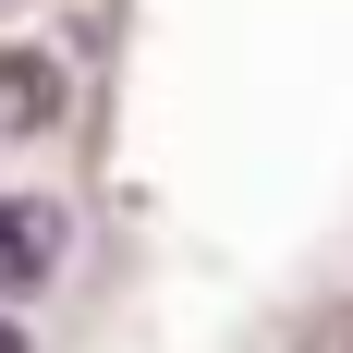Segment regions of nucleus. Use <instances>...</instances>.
<instances>
[{
    "label": "nucleus",
    "mask_w": 353,
    "mask_h": 353,
    "mask_svg": "<svg viewBox=\"0 0 353 353\" xmlns=\"http://www.w3.org/2000/svg\"><path fill=\"white\" fill-rule=\"evenodd\" d=\"M0 353H25V329H12V317H0Z\"/></svg>",
    "instance_id": "3"
},
{
    "label": "nucleus",
    "mask_w": 353,
    "mask_h": 353,
    "mask_svg": "<svg viewBox=\"0 0 353 353\" xmlns=\"http://www.w3.org/2000/svg\"><path fill=\"white\" fill-rule=\"evenodd\" d=\"M49 256H61L49 208H12V195H0V305H12L25 281H49Z\"/></svg>",
    "instance_id": "1"
},
{
    "label": "nucleus",
    "mask_w": 353,
    "mask_h": 353,
    "mask_svg": "<svg viewBox=\"0 0 353 353\" xmlns=\"http://www.w3.org/2000/svg\"><path fill=\"white\" fill-rule=\"evenodd\" d=\"M49 110H61V73L37 61V49H0V122L25 134V122H49Z\"/></svg>",
    "instance_id": "2"
}]
</instances>
